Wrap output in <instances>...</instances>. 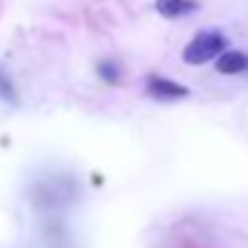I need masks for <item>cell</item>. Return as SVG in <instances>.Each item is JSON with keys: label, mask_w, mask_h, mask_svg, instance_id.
<instances>
[{"label": "cell", "mask_w": 248, "mask_h": 248, "mask_svg": "<svg viewBox=\"0 0 248 248\" xmlns=\"http://www.w3.org/2000/svg\"><path fill=\"white\" fill-rule=\"evenodd\" d=\"M224 48H227V38L219 30H203V32H198L187 46H184L182 59L187 62V64L198 67V64H205V62L216 59Z\"/></svg>", "instance_id": "1"}, {"label": "cell", "mask_w": 248, "mask_h": 248, "mask_svg": "<svg viewBox=\"0 0 248 248\" xmlns=\"http://www.w3.org/2000/svg\"><path fill=\"white\" fill-rule=\"evenodd\" d=\"M147 96L157 99V102H176V99L189 96V88L176 83V80H168V78L150 75L147 78Z\"/></svg>", "instance_id": "2"}, {"label": "cell", "mask_w": 248, "mask_h": 248, "mask_svg": "<svg viewBox=\"0 0 248 248\" xmlns=\"http://www.w3.org/2000/svg\"><path fill=\"white\" fill-rule=\"evenodd\" d=\"M216 72H221V75L248 72V54L246 51H235V48H224L216 56Z\"/></svg>", "instance_id": "3"}, {"label": "cell", "mask_w": 248, "mask_h": 248, "mask_svg": "<svg viewBox=\"0 0 248 248\" xmlns=\"http://www.w3.org/2000/svg\"><path fill=\"white\" fill-rule=\"evenodd\" d=\"M155 11L166 19H179L198 11V0H155Z\"/></svg>", "instance_id": "4"}, {"label": "cell", "mask_w": 248, "mask_h": 248, "mask_svg": "<svg viewBox=\"0 0 248 248\" xmlns=\"http://www.w3.org/2000/svg\"><path fill=\"white\" fill-rule=\"evenodd\" d=\"M99 75L104 78L107 83H118L120 80V72H118V67L112 64V62H99Z\"/></svg>", "instance_id": "5"}, {"label": "cell", "mask_w": 248, "mask_h": 248, "mask_svg": "<svg viewBox=\"0 0 248 248\" xmlns=\"http://www.w3.org/2000/svg\"><path fill=\"white\" fill-rule=\"evenodd\" d=\"M0 99H6V102H16V91H14L11 80H6L3 72H0Z\"/></svg>", "instance_id": "6"}]
</instances>
